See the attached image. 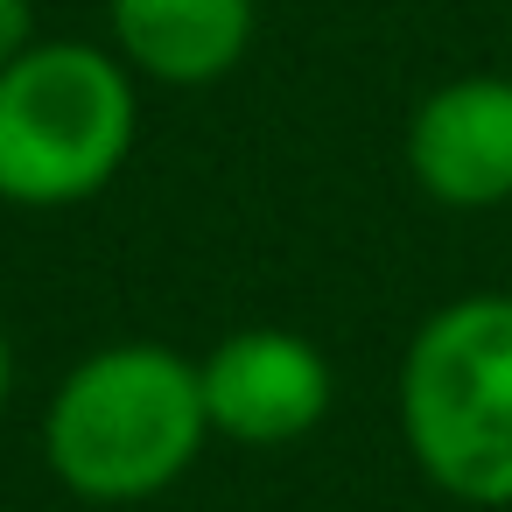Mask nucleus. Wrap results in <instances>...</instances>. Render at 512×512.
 Returning <instances> with one entry per match:
<instances>
[{
	"instance_id": "1",
	"label": "nucleus",
	"mask_w": 512,
	"mask_h": 512,
	"mask_svg": "<svg viewBox=\"0 0 512 512\" xmlns=\"http://www.w3.org/2000/svg\"><path fill=\"white\" fill-rule=\"evenodd\" d=\"M211 435L197 365L169 344L127 337L78 358L43 414V456L71 498L141 505L169 491Z\"/></svg>"
},
{
	"instance_id": "2",
	"label": "nucleus",
	"mask_w": 512,
	"mask_h": 512,
	"mask_svg": "<svg viewBox=\"0 0 512 512\" xmlns=\"http://www.w3.org/2000/svg\"><path fill=\"white\" fill-rule=\"evenodd\" d=\"M400 435L435 491L512 505V295H456L414 330Z\"/></svg>"
},
{
	"instance_id": "3",
	"label": "nucleus",
	"mask_w": 512,
	"mask_h": 512,
	"mask_svg": "<svg viewBox=\"0 0 512 512\" xmlns=\"http://www.w3.org/2000/svg\"><path fill=\"white\" fill-rule=\"evenodd\" d=\"M141 127L120 50L29 43L0 71V197L22 211H64L99 197Z\"/></svg>"
},
{
	"instance_id": "4",
	"label": "nucleus",
	"mask_w": 512,
	"mask_h": 512,
	"mask_svg": "<svg viewBox=\"0 0 512 512\" xmlns=\"http://www.w3.org/2000/svg\"><path fill=\"white\" fill-rule=\"evenodd\" d=\"M197 386H204V414L218 435L246 442V449H274L309 435L330 414V358L302 337V330H232L197 358Z\"/></svg>"
},
{
	"instance_id": "5",
	"label": "nucleus",
	"mask_w": 512,
	"mask_h": 512,
	"mask_svg": "<svg viewBox=\"0 0 512 512\" xmlns=\"http://www.w3.org/2000/svg\"><path fill=\"white\" fill-rule=\"evenodd\" d=\"M407 169L449 211L512 204V78H449L407 120Z\"/></svg>"
},
{
	"instance_id": "6",
	"label": "nucleus",
	"mask_w": 512,
	"mask_h": 512,
	"mask_svg": "<svg viewBox=\"0 0 512 512\" xmlns=\"http://www.w3.org/2000/svg\"><path fill=\"white\" fill-rule=\"evenodd\" d=\"M106 29L127 71L169 92H197L246 57L253 0H106Z\"/></svg>"
},
{
	"instance_id": "7",
	"label": "nucleus",
	"mask_w": 512,
	"mask_h": 512,
	"mask_svg": "<svg viewBox=\"0 0 512 512\" xmlns=\"http://www.w3.org/2000/svg\"><path fill=\"white\" fill-rule=\"evenodd\" d=\"M36 43V0H0V71Z\"/></svg>"
},
{
	"instance_id": "8",
	"label": "nucleus",
	"mask_w": 512,
	"mask_h": 512,
	"mask_svg": "<svg viewBox=\"0 0 512 512\" xmlns=\"http://www.w3.org/2000/svg\"><path fill=\"white\" fill-rule=\"evenodd\" d=\"M8 386H15V358H8V337H0V407H8Z\"/></svg>"
}]
</instances>
